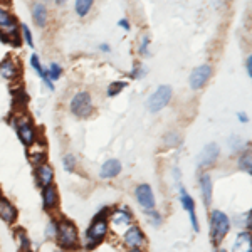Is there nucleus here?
I'll use <instances>...</instances> for the list:
<instances>
[{
	"label": "nucleus",
	"mask_w": 252,
	"mask_h": 252,
	"mask_svg": "<svg viewBox=\"0 0 252 252\" xmlns=\"http://www.w3.org/2000/svg\"><path fill=\"white\" fill-rule=\"evenodd\" d=\"M54 2H56V5H64L67 0H54Z\"/></svg>",
	"instance_id": "nucleus-43"
},
{
	"label": "nucleus",
	"mask_w": 252,
	"mask_h": 252,
	"mask_svg": "<svg viewBox=\"0 0 252 252\" xmlns=\"http://www.w3.org/2000/svg\"><path fill=\"white\" fill-rule=\"evenodd\" d=\"M229 145H230V148H232L234 152H239V150H241V152H242V148H244V141H242V140H241V138H239V136H234V138H230Z\"/></svg>",
	"instance_id": "nucleus-37"
},
{
	"label": "nucleus",
	"mask_w": 252,
	"mask_h": 252,
	"mask_svg": "<svg viewBox=\"0 0 252 252\" xmlns=\"http://www.w3.org/2000/svg\"><path fill=\"white\" fill-rule=\"evenodd\" d=\"M111 210H113V207H109V205L101 207V210L94 215V217H93V220H109V214H111Z\"/></svg>",
	"instance_id": "nucleus-35"
},
{
	"label": "nucleus",
	"mask_w": 252,
	"mask_h": 252,
	"mask_svg": "<svg viewBox=\"0 0 252 252\" xmlns=\"http://www.w3.org/2000/svg\"><path fill=\"white\" fill-rule=\"evenodd\" d=\"M247 252H252V249H251V251H247Z\"/></svg>",
	"instance_id": "nucleus-48"
},
{
	"label": "nucleus",
	"mask_w": 252,
	"mask_h": 252,
	"mask_svg": "<svg viewBox=\"0 0 252 252\" xmlns=\"http://www.w3.org/2000/svg\"><path fill=\"white\" fill-rule=\"evenodd\" d=\"M145 74H146V69L138 64V66L133 67V71L129 72V78H131V79H141Z\"/></svg>",
	"instance_id": "nucleus-36"
},
{
	"label": "nucleus",
	"mask_w": 252,
	"mask_h": 252,
	"mask_svg": "<svg viewBox=\"0 0 252 252\" xmlns=\"http://www.w3.org/2000/svg\"><path fill=\"white\" fill-rule=\"evenodd\" d=\"M230 232V217L222 210L215 209L209 217V237L214 247H220L223 239Z\"/></svg>",
	"instance_id": "nucleus-2"
},
{
	"label": "nucleus",
	"mask_w": 252,
	"mask_h": 252,
	"mask_svg": "<svg viewBox=\"0 0 252 252\" xmlns=\"http://www.w3.org/2000/svg\"><path fill=\"white\" fill-rule=\"evenodd\" d=\"M109 223L115 229H126L131 223H135V215L128 205H116L113 207L111 214H109Z\"/></svg>",
	"instance_id": "nucleus-8"
},
{
	"label": "nucleus",
	"mask_w": 252,
	"mask_h": 252,
	"mask_svg": "<svg viewBox=\"0 0 252 252\" xmlns=\"http://www.w3.org/2000/svg\"><path fill=\"white\" fill-rule=\"evenodd\" d=\"M237 166L239 170L246 172L247 175H252V155H251V150H242L241 155L237 158Z\"/></svg>",
	"instance_id": "nucleus-23"
},
{
	"label": "nucleus",
	"mask_w": 252,
	"mask_h": 252,
	"mask_svg": "<svg viewBox=\"0 0 252 252\" xmlns=\"http://www.w3.org/2000/svg\"><path fill=\"white\" fill-rule=\"evenodd\" d=\"M54 241L59 249H64L67 252L78 251L81 247V235L76 223L71 222L69 219H59L58 234H56Z\"/></svg>",
	"instance_id": "nucleus-1"
},
{
	"label": "nucleus",
	"mask_w": 252,
	"mask_h": 252,
	"mask_svg": "<svg viewBox=\"0 0 252 252\" xmlns=\"http://www.w3.org/2000/svg\"><path fill=\"white\" fill-rule=\"evenodd\" d=\"M31 67L34 69L35 72H37L39 78H42L44 67H42V64H40V59H39V56H37V54H32V56H31Z\"/></svg>",
	"instance_id": "nucleus-33"
},
{
	"label": "nucleus",
	"mask_w": 252,
	"mask_h": 252,
	"mask_svg": "<svg viewBox=\"0 0 252 252\" xmlns=\"http://www.w3.org/2000/svg\"><path fill=\"white\" fill-rule=\"evenodd\" d=\"M212 72L214 71H212V67H210L209 64H200V66L192 69V72H190V78H189L190 89L198 91V89L204 88L205 84L209 83V79L212 78Z\"/></svg>",
	"instance_id": "nucleus-10"
},
{
	"label": "nucleus",
	"mask_w": 252,
	"mask_h": 252,
	"mask_svg": "<svg viewBox=\"0 0 252 252\" xmlns=\"http://www.w3.org/2000/svg\"><path fill=\"white\" fill-rule=\"evenodd\" d=\"M58 227H59V219L51 217L46 225V237L47 239H56V234H58Z\"/></svg>",
	"instance_id": "nucleus-30"
},
{
	"label": "nucleus",
	"mask_w": 252,
	"mask_h": 252,
	"mask_svg": "<svg viewBox=\"0 0 252 252\" xmlns=\"http://www.w3.org/2000/svg\"><path fill=\"white\" fill-rule=\"evenodd\" d=\"M20 35H22V39L26 40L27 46L34 47V37H32V32L27 24H20Z\"/></svg>",
	"instance_id": "nucleus-32"
},
{
	"label": "nucleus",
	"mask_w": 252,
	"mask_h": 252,
	"mask_svg": "<svg viewBox=\"0 0 252 252\" xmlns=\"http://www.w3.org/2000/svg\"><path fill=\"white\" fill-rule=\"evenodd\" d=\"M126 252H145V249H138V247H136V249H128Z\"/></svg>",
	"instance_id": "nucleus-44"
},
{
	"label": "nucleus",
	"mask_w": 252,
	"mask_h": 252,
	"mask_svg": "<svg viewBox=\"0 0 252 252\" xmlns=\"http://www.w3.org/2000/svg\"><path fill=\"white\" fill-rule=\"evenodd\" d=\"M118 26L123 27L125 31H129V29H131V26H129V20H128V19H120V20H118Z\"/></svg>",
	"instance_id": "nucleus-40"
},
{
	"label": "nucleus",
	"mask_w": 252,
	"mask_h": 252,
	"mask_svg": "<svg viewBox=\"0 0 252 252\" xmlns=\"http://www.w3.org/2000/svg\"><path fill=\"white\" fill-rule=\"evenodd\" d=\"M128 86V83L126 81H115V83H111L108 86V91H106V94L109 96V97H115V96H118L120 94L123 89Z\"/></svg>",
	"instance_id": "nucleus-27"
},
{
	"label": "nucleus",
	"mask_w": 252,
	"mask_h": 252,
	"mask_svg": "<svg viewBox=\"0 0 252 252\" xmlns=\"http://www.w3.org/2000/svg\"><path fill=\"white\" fill-rule=\"evenodd\" d=\"M246 72H247V76H252V58L251 56H247V59H246Z\"/></svg>",
	"instance_id": "nucleus-39"
},
{
	"label": "nucleus",
	"mask_w": 252,
	"mask_h": 252,
	"mask_svg": "<svg viewBox=\"0 0 252 252\" xmlns=\"http://www.w3.org/2000/svg\"><path fill=\"white\" fill-rule=\"evenodd\" d=\"M2 195H3V193H2V189H0V197H2Z\"/></svg>",
	"instance_id": "nucleus-46"
},
{
	"label": "nucleus",
	"mask_w": 252,
	"mask_h": 252,
	"mask_svg": "<svg viewBox=\"0 0 252 252\" xmlns=\"http://www.w3.org/2000/svg\"><path fill=\"white\" fill-rule=\"evenodd\" d=\"M0 31L3 32L19 31L17 19H15V15L5 5H0Z\"/></svg>",
	"instance_id": "nucleus-20"
},
{
	"label": "nucleus",
	"mask_w": 252,
	"mask_h": 252,
	"mask_svg": "<svg viewBox=\"0 0 252 252\" xmlns=\"http://www.w3.org/2000/svg\"><path fill=\"white\" fill-rule=\"evenodd\" d=\"M47 74L52 81H59L61 76H63V66L58 63H51V66L47 69Z\"/></svg>",
	"instance_id": "nucleus-31"
},
{
	"label": "nucleus",
	"mask_w": 252,
	"mask_h": 252,
	"mask_svg": "<svg viewBox=\"0 0 252 252\" xmlns=\"http://www.w3.org/2000/svg\"><path fill=\"white\" fill-rule=\"evenodd\" d=\"M121 170H123L121 161L116 160V158H111V160H106L103 165H101L99 177L103 178V180H113V178H116L118 175L121 173Z\"/></svg>",
	"instance_id": "nucleus-19"
},
{
	"label": "nucleus",
	"mask_w": 252,
	"mask_h": 252,
	"mask_svg": "<svg viewBox=\"0 0 252 252\" xmlns=\"http://www.w3.org/2000/svg\"><path fill=\"white\" fill-rule=\"evenodd\" d=\"M182 143V136L178 131H168L163 136V146L165 148H177Z\"/></svg>",
	"instance_id": "nucleus-25"
},
{
	"label": "nucleus",
	"mask_w": 252,
	"mask_h": 252,
	"mask_svg": "<svg viewBox=\"0 0 252 252\" xmlns=\"http://www.w3.org/2000/svg\"><path fill=\"white\" fill-rule=\"evenodd\" d=\"M148 222L152 227H155V229H158V227H161V223H163V215H161V212H158L157 209L153 210H148Z\"/></svg>",
	"instance_id": "nucleus-28"
},
{
	"label": "nucleus",
	"mask_w": 252,
	"mask_h": 252,
	"mask_svg": "<svg viewBox=\"0 0 252 252\" xmlns=\"http://www.w3.org/2000/svg\"><path fill=\"white\" fill-rule=\"evenodd\" d=\"M27 252H32V251H27Z\"/></svg>",
	"instance_id": "nucleus-49"
},
{
	"label": "nucleus",
	"mask_w": 252,
	"mask_h": 252,
	"mask_svg": "<svg viewBox=\"0 0 252 252\" xmlns=\"http://www.w3.org/2000/svg\"><path fill=\"white\" fill-rule=\"evenodd\" d=\"M52 252H67V251H64V249H59V247H58V249H54V251H52Z\"/></svg>",
	"instance_id": "nucleus-45"
},
{
	"label": "nucleus",
	"mask_w": 252,
	"mask_h": 252,
	"mask_svg": "<svg viewBox=\"0 0 252 252\" xmlns=\"http://www.w3.org/2000/svg\"><path fill=\"white\" fill-rule=\"evenodd\" d=\"M17 219H19L17 207L12 204L9 198H5L2 195V197H0V220L9 223V225H14V223L17 222Z\"/></svg>",
	"instance_id": "nucleus-15"
},
{
	"label": "nucleus",
	"mask_w": 252,
	"mask_h": 252,
	"mask_svg": "<svg viewBox=\"0 0 252 252\" xmlns=\"http://www.w3.org/2000/svg\"><path fill=\"white\" fill-rule=\"evenodd\" d=\"M242 219H244V225H246V229L247 230H251V210H247L246 214L242 215Z\"/></svg>",
	"instance_id": "nucleus-38"
},
{
	"label": "nucleus",
	"mask_w": 252,
	"mask_h": 252,
	"mask_svg": "<svg viewBox=\"0 0 252 252\" xmlns=\"http://www.w3.org/2000/svg\"><path fill=\"white\" fill-rule=\"evenodd\" d=\"M109 235V220H93L84 232V249L93 251Z\"/></svg>",
	"instance_id": "nucleus-3"
},
{
	"label": "nucleus",
	"mask_w": 252,
	"mask_h": 252,
	"mask_svg": "<svg viewBox=\"0 0 252 252\" xmlns=\"http://www.w3.org/2000/svg\"><path fill=\"white\" fill-rule=\"evenodd\" d=\"M219 157H220V148H219L217 143L205 145V148L202 150V153L198 155V160H197L198 168L205 170V168H209V166L215 165V161L219 160Z\"/></svg>",
	"instance_id": "nucleus-13"
},
{
	"label": "nucleus",
	"mask_w": 252,
	"mask_h": 252,
	"mask_svg": "<svg viewBox=\"0 0 252 252\" xmlns=\"http://www.w3.org/2000/svg\"><path fill=\"white\" fill-rule=\"evenodd\" d=\"M0 76L7 81H14L20 76V67L12 56H5L0 61Z\"/></svg>",
	"instance_id": "nucleus-17"
},
{
	"label": "nucleus",
	"mask_w": 252,
	"mask_h": 252,
	"mask_svg": "<svg viewBox=\"0 0 252 252\" xmlns=\"http://www.w3.org/2000/svg\"><path fill=\"white\" fill-rule=\"evenodd\" d=\"M40 198H42V209L46 212H54L59 209V190L54 184L40 189Z\"/></svg>",
	"instance_id": "nucleus-12"
},
{
	"label": "nucleus",
	"mask_w": 252,
	"mask_h": 252,
	"mask_svg": "<svg viewBox=\"0 0 252 252\" xmlns=\"http://www.w3.org/2000/svg\"><path fill=\"white\" fill-rule=\"evenodd\" d=\"M237 118H239V121H241V123H247V121H249V118H247V115L246 113H237Z\"/></svg>",
	"instance_id": "nucleus-41"
},
{
	"label": "nucleus",
	"mask_w": 252,
	"mask_h": 252,
	"mask_svg": "<svg viewBox=\"0 0 252 252\" xmlns=\"http://www.w3.org/2000/svg\"><path fill=\"white\" fill-rule=\"evenodd\" d=\"M150 44H152V40H150L148 35H143L141 40H140V44H138V54H140V56H146V54H148Z\"/></svg>",
	"instance_id": "nucleus-34"
},
{
	"label": "nucleus",
	"mask_w": 252,
	"mask_h": 252,
	"mask_svg": "<svg viewBox=\"0 0 252 252\" xmlns=\"http://www.w3.org/2000/svg\"><path fill=\"white\" fill-rule=\"evenodd\" d=\"M198 187H200L204 205L210 207L212 205V197H214V184H212V177L207 172L200 173V177H198Z\"/></svg>",
	"instance_id": "nucleus-18"
},
{
	"label": "nucleus",
	"mask_w": 252,
	"mask_h": 252,
	"mask_svg": "<svg viewBox=\"0 0 252 252\" xmlns=\"http://www.w3.org/2000/svg\"><path fill=\"white\" fill-rule=\"evenodd\" d=\"M99 51H101V52H109V51H111V47H109L108 44H101V46H99Z\"/></svg>",
	"instance_id": "nucleus-42"
},
{
	"label": "nucleus",
	"mask_w": 252,
	"mask_h": 252,
	"mask_svg": "<svg viewBox=\"0 0 252 252\" xmlns=\"http://www.w3.org/2000/svg\"><path fill=\"white\" fill-rule=\"evenodd\" d=\"M15 237H17V241H19L20 251H22V252H27V251H31V239L27 237V234L24 232L22 229L15 230Z\"/></svg>",
	"instance_id": "nucleus-26"
},
{
	"label": "nucleus",
	"mask_w": 252,
	"mask_h": 252,
	"mask_svg": "<svg viewBox=\"0 0 252 252\" xmlns=\"http://www.w3.org/2000/svg\"><path fill=\"white\" fill-rule=\"evenodd\" d=\"M46 2H49V0H44V3H46Z\"/></svg>",
	"instance_id": "nucleus-47"
},
{
	"label": "nucleus",
	"mask_w": 252,
	"mask_h": 252,
	"mask_svg": "<svg viewBox=\"0 0 252 252\" xmlns=\"http://www.w3.org/2000/svg\"><path fill=\"white\" fill-rule=\"evenodd\" d=\"M32 19H34V24L40 29L47 27L49 24V12H47V7L46 3L42 2H35L32 5Z\"/></svg>",
	"instance_id": "nucleus-21"
},
{
	"label": "nucleus",
	"mask_w": 252,
	"mask_h": 252,
	"mask_svg": "<svg viewBox=\"0 0 252 252\" xmlns=\"http://www.w3.org/2000/svg\"><path fill=\"white\" fill-rule=\"evenodd\" d=\"M93 5H94V0H76L74 2V10L81 19H84L91 12Z\"/></svg>",
	"instance_id": "nucleus-24"
},
{
	"label": "nucleus",
	"mask_w": 252,
	"mask_h": 252,
	"mask_svg": "<svg viewBox=\"0 0 252 252\" xmlns=\"http://www.w3.org/2000/svg\"><path fill=\"white\" fill-rule=\"evenodd\" d=\"M173 96V89L168 84H161L157 88V91L146 99V108L150 113H160L161 109L166 108L172 101Z\"/></svg>",
	"instance_id": "nucleus-6"
},
{
	"label": "nucleus",
	"mask_w": 252,
	"mask_h": 252,
	"mask_svg": "<svg viewBox=\"0 0 252 252\" xmlns=\"http://www.w3.org/2000/svg\"><path fill=\"white\" fill-rule=\"evenodd\" d=\"M12 126L15 128L17 131L19 140L22 141V145L31 146L32 143H35L39 138V131H37V126L32 123L31 118L24 116V118H17L15 121H10Z\"/></svg>",
	"instance_id": "nucleus-5"
},
{
	"label": "nucleus",
	"mask_w": 252,
	"mask_h": 252,
	"mask_svg": "<svg viewBox=\"0 0 252 252\" xmlns=\"http://www.w3.org/2000/svg\"><path fill=\"white\" fill-rule=\"evenodd\" d=\"M251 244H252V235L251 230H242L237 234L232 247V252H247L251 251Z\"/></svg>",
	"instance_id": "nucleus-22"
},
{
	"label": "nucleus",
	"mask_w": 252,
	"mask_h": 252,
	"mask_svg": "<svg viewBox=\"0 0 252 252\" xmlns=\"http://www.w3.org/2000/svg\"><path fill=\"white\" fill-rule=\"evenodd\" d=\"M121 241H123V246L126 249H136V247L138 249H145L146 244H148L146 234L136 223H131L129 227H126L123 235H121Z\"/></svg>",
	"instance_id": "nucleus-7"
},
{
	"label": "nucleus",
	"mask_w": 252,
	"mask_h": 252,
	"mask_svg": "<svg viewBox=\"0 0 252 252\" xmlns=\"http://www.w3.org/2000/svg\"><path fill=\"white\" fill-rule=\"evenodd\" d=\"M135 198H136L138 205H140L145 212L153 210L157 207L155 193H153L152 185H148V184H140L135 187Z\"/></svg>",
	"instance_id": "nucleus-9"
},
{
	"label": "nucleus",
	"mask_w": 252,
	"mask_h": 252,
	"mask_svg": "<svg viewBox=\"0 0 252 252\" xmlns=\"http://www.w3.org/2000/svg\"><path fill=\"white\" fill-rule=\"evenodd\" d=\"M34 178H35V184H37L40 189L47 185H52L54 184V178H56V173H54V168L47 163H40L35 166L34 170Z\"/></svg>",
	"instance_id": "nucleus-14"
},
{
	"label": "nucleus",
	"mask_w": 252,
	"mask_h": 252,
	"mask_svg": "<svg viewBox=\"0 0 252 252\" xmlns=\"http://www.w3.org/2000/svg\"><path fill=\"white\" fill-rule=\"evenodd\" d=\"M29 148V161L34 166H37L40 163H46L47 161V148H46V141H42L40 138H37L35 143H32Z\"/></svg>",
	"instance_id": "nucleus-16"
},
{
	"label": "nucleus",
	"mask_w": 252,
	"mask_h": 252,
	"mask_svg": "<svg viewBox=\"0 0 252 252\" xmlns=\"http://www.w3.org/2000/svg\"><path fill=\"white\" fill-rule=\"evenodd\" d=\"M63 166L66 172H76V166H78V160L72 153H66L63 157Z\"/></svg>",
	"instance_id": "nucleus-29"
},
{
	"label": "nucleus",
	"mask_w": 252,
	"mask_h": 252,
	"mask_svg": "<svg viewBox=\"0 0 252 252\" xmlns=\"http://www.w3.org/2000/svg\"><path fill=\"white\" fill-rule=\"evenodd\" d=\"M178 198H180V205L184 207L185 212H189L190 215V223H192V229L193 232H200V223H198V217L197 212H195V200L193 197L185 190V187H180L178 189Z\"/></svg>",
	"instance_id": "nucleus-11"
},
{
	"label": "nucleus",
	"mask_w": 252,
	"mask_h": 252,
	"mask_svg": "<svg viewBox=\"0 0 252 252\" xmlns=\"http://www.w3.org/2000/svg\"><path fill=\"white\" fill-rule=\"evenodd\" d=\"M69 109L76 118H89L94 113V104H93V97L88 91H79L71 97V103H69Z\"/></svg>",
	"instance_id": "nucleus-4"
}]
</instances>
